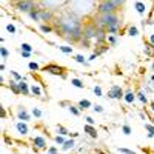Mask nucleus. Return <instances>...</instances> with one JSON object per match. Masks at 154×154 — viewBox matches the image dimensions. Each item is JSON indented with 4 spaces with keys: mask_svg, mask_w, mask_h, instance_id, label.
I'll return each instance as SVG.
<instances>
[{
    "mask_svg": "<svg viewBox=\"0 0 154 154\" xmlns=\"http://www.w3.org/2000/svg\"><path fill=\"white\" fill-rule=\"evenodd\" d=\"M122 2H102V3H99V13H102L103 14H112V11H114L116 8H119L122 6Z\"/></svg>",
    "mask_w": 154,
    "mask_h": 154,
    "instance_id": "obj_1",
    "label": "nucleus"
},
{
    "mask_svg": "<svg viewBox=\"0 0 154 154\" xmlns=\"http://www.w3.org/2000/svg\"><path fill=\"white\" fill-rule=\"evenodd\" d=\"M43 71H46V73H49V74H54V76H60L62 79H66V74H65V68L60 66V65L49 63V65H46V66L43 68Z\"/></svg>",
    "mask_w": 154,
    "mask_h": 154,
    "instance_id": "obj_2",
    "label": "nucleus"
},
{
    "mask_svg": "<svg viewBox=\"0 0 154 154\" xmlns=\"http://www.w3.org/2000/svg\"><path fill=\"white\" fill-rule=\"evenodd\" d=\"M123 96H125V93H123V90H122L119 85H112L109 88V91H108V99H117V100H120V99H123Z\"/></svg>",
    "mask_w": 154,
    "mask_h": 154,
    "instance_id": "obj_3",
    "label": "nucleus"
},
{
    "mask_svg": "<svg viewBox=\"0 0 154 154\" xmlns=\"http://www.w3.org/2000/svg\"><path fill=\"white\" fill-rule=\"evenodd\" d=\"M96 32H97V29L96 26H93V25H86L83 28V31H82V37H83L85 42H88L91 37H96Z\"/></svg>",
    "mask_w": 154,
    "mask_h": 154,
    "instance_id": "obj_4",
    "label": "nucleus"
},
{
    "mask_svg": "<svg viewBox=\"0 0 154 154\" xmlns=\"http://www.w3.org/2000/svg\"><path fill=\"white\" fill-rule=\"evenodd\" d=\"M16 6H17L19 11H22V13H28L29 14L35 8V3H32V2H17Z\"/></svg>",
    "mask_w": 154,
    "mask_h": 154,
    "instance_id": "obj_5",
    "label": "nucleus"
},
{
    "mask_svg": "<svg viewBox=\"0 0 154 154\" xmlns=\"http://www.w3.org/2000/svg\"><path fill=\"white\" fill-rule=\"evenodd\" d=\"M17 117H19V120H22V122H28L31 119V114L26 111L25 106H20V108L17 109Z\"/></svg>",
    "mask_w": 154,
    "mask_h": 154,
    "instance_id": "obj_6",
    "label": "nucleus"
},
{
    "mask_svg": "<svg viewBox=\"0 0 154 154\" xmlns=\"http://www.w3.org/2000/svg\"><path fill=\"white\" fill-rule=\"evenodd\" d=\"M32 143H34V146L37 148V150H45V148H46V140L42 137V136H37V137H34V139H32Z\"/></svg>",
    "mask_w": 154,
    "mask_h": 154,
    "instance_id": "obj_7",
    "label": "nucleus"
},
{
    "mask_svg": "<svg viewBox=\"0 0 154 154\" xmlns=\"http://www.w3.org/2000/svg\"><path fill=\"white\" fill-rule=\"evenodd\" d=\"M19 88H20V94H22V96H29V94H31V86L26 83V80L19 82Z\"/></svg>",
    "mask_w": 154,
    "mask_h": 154,
    "instance_id": "obj_8",
    "label": "nucleus"
},
{
    "mask_svg": "<svg viewBox=\"0 0 154 154\" xmlns=\"http://www.w3.org/2000/svg\"><path fill=\"white\" fill-rule=\"evenodd\" d=\"M39 13H40V20H42V22H49V20L52 19V14H51V11H49V9L40 8V9H39Z\"/></svg>",
    "mask_w": 154,
    "mask_h": 154,
    "instance_id": "obj_9",
    "label": "nucleus"
},
{
    "mask_svg": "<svg viewBox=\"0 0 154 154\" xmlns=\"http://www.w3.org/2000/svg\"><path fill=\"white\" fill-rule=\"evenodd\" d=\"M16 129L19 131L22 136H26L28 133H29V128H28V125H26V122H17L16 123Z\"/></svg>",
    "mask_w": 154,
    "mask_h": 154,
    "instance_id": "obj_10",
    "label": "nucleus"
},
{
    "mask_svg": "<svg viewBox=\"0 0 154 154\" xmlns=\"http://www.w3.org/2000/svg\"><path fill=\"white\" fill-rule=\"evenodd\" d=\"M85 133H88V136H91L93 139H97V129H96V126H91V125H85Z\"/></svg>",
    "mask_w": 154,
    "mask_h": 154,
    "instance_id": "obj_11",
    "label": "nucleus"
},
{
    "mask_svg": "<svg viewBox=\"0 0 154 154\" xmlns=\"http://www.w3.org/2000/svg\"><path fill=\"white\" fill-rule=\"evenodd\" d=\"M134 8H136V11H137L140 16H145V13H146V6H145L143 2H136V3H134Z\"/></svg>",
    "mask_w": 154,
    "mask_h": 154,
    "instance_id": "obj_12",
    "label": "nucleus"
},
{
    "mask_svg": "<svg viewBox=\"0 0 154 154\" xmlns=\"http://www.w3.org/2000/svg\"><path fill=\"white\" fill-rule=\"evenodd\" d=\"M9 90L13 91L14 94H20V88H19V82L14 80V79H11L9 80Z\"/></svg>",
    "mask_w": 154,
    "mask_h": 154,
    "instance_id": "obj_13",
    "label": "nucleus"
},
{
    "mask_svg": "<svg viewBox=\"0 0 154 154\" xmlns=\"http://www.w3.org/2000/svg\"><path fill=\"white\" fill-rule=\"evenodd\" d=\"M123 100H125L126 103H133L134 100H136V94H134L131 90H128V91L125 93V96H123Z\"/></svg>",
    "mask_w": 154,
    "mask_h": 154,
    "instance_id": "obj_14",
    "label": "nucleus"
},
{
    "mask_svg": "<svg viewBox=\"0 0 154 154\" xmlns=\"http://www.w3.org/2000/svg\"><path fill=\"white\" fill-rule=\"evenodd\" d=\"M74 60H76L77 63H80V65H85V66H88V65H90V62L86 60V57H85L83 54H76V56H74Z\"/></svg>",
    "mask_w": 154,
    "mask_h": 154,
    "instance_id": "obj_15",
    "label": "nucleus"
},
{
    "mask_svg": "<svg viewBox=\"0 0 154 154\" xmlns=\"http://www.w3.org/2000/svg\"><path fill=\"white\" fill-rule=\"evenodd\" d=\"M91 106H93V103L90 102V100H86V99H83V100H80L79 102V109L80 111H85L88 108H91Z\"/></svg>",
    "mask_w": 154,
    "mask_h": 154,
    "instance_id": "obj_16",
    "label": "nucleus"
},
{
    "mask_svg": "<svg viewBox=\"0 0 154 154\" xmlns=\"http://www.w3.org/2000/svg\"><path fill=\"white\" fill-rule=\"evenodd\" d=\"M74 145H76V142H74V139H69V140H66L65 143L62 145V150L63 151H68V150H73L74 148Z\"/></svg>",
    "mask_w": 154,
    "mask_h": 154,
    "instance_id": "obj_17",
    "label": "nucleus"
},
{
    "mask_svg": "<svg viewBox=\"0 0 154 154\" xmlns=\"http://www.w3.org/2000/svg\"><path fill=\"white\" fill-rule=\"evenodd\" d=\"M29 17L34 20V22H42L40 20V13H39V8H34L31 13H29Z\"/></svg>",
    "mask_w": 154,
    "mask_h": 154,
    "instance_id": "obj_18",
    "label": "nucleus"
},
{
    "mask_svg": "<svg viewBox=\"0 0 154 154\" xmlns=\"http://www.w3.org/2000/svg\"><path fill=\"white\" fill-rule=\"evenodd\" d=\"M71 85L76 86V88H79V90H83V88H85L83 80H80V79H71Z\"/></svg>",
    "mask_w": 154,
    "mask_h": 154,
    "instance_id": "obj_19",
    "label": "nucleus"
},
{
    "mask_svg": "<svg viewBox=\"0 0 154 154\" xmlns=\"http://www.w3.org/2000/svg\"><path fill=\"white\" fill-rule=\"evenodd\" d=\"M0 57H2V60H3V62L9 57V51H8L6 46H0Z\"/></svg>",
    "mask_w": 154,
    "mask_h": 154,
    "instance_id": "obj_20",
    "label": "nucleus"
},
{
    "mask_svg": "<svg viewBox=\"0 0 154 154\" xmlns=\"http://www.w3.org/2000/svg\"><path fill=\"white\" fill-rule=\"evenodd\" d=\"M128 35H131V37L139 35V28L134 26V25H129V26H128Z\"/></svg>",
    "mask_w": 154,
    "mask_h": 154,
    "instance_id": "obj_21",
    "label": "nucleus"
},
{
    "mask_svg": "<svg viewBox=\"0 0 154 154\" xmlns=\"http://www.w3.org/2000/svg\"><path fill=\"white\" fill-rule=\"evenodd\" d=\"M145 54H146V56H150V57L154 56V46H153L150 42H146V43H145Z\"/></svg>",
    "mask_w": 154,
    "mask_h": 154,
    "instance_id": "obj_22",
    "label": "nucleus"
},
{
    "mask_svg": "<svg viewBox=\"0 0 154 154\" xmlns=\"http://www.w3.org/2000/svg\"><path fill=\"white\" fill-rule=\"evenodd\" d=\"M9 74L13 76V79H14V80H17V82L25 80V77H22V74H19V73H17V71H14V69H9Z\"/></svg>",
    "mask_w": 154,
    "mask_h": 154,
    "instance_id": "obj_23",
    "label": "nucleus"
},
{
    "mask_svg": "<svg viewBox=\"0 0 154 154\" xmlns=\"http://www.w3.org/2000/svg\"><path fill=\"white\" fill-rule=\"evenodd\" d=\"M31 94H34V96H42V88H40L39 85H31Z\"/></svg>",
    "mask_w": 154,
    "mask_h": 154,
    "instance_id": "obj_24",
    "label": "nucleus"
},
{
    "mask_svg": "<svg viewBox=\"0 0 154 154\" xmlns=\"http://www.w3.org/2000/svg\"><path fill=\"white\" fill-rule=\"evenodd\" d=\"M106 42H108V45H117V35L116 34H108V37H106Z\"/></svg>",
    "mask_w": 154,
    "mask_h": 154,
    "instance_id": "obj_25",
    "label": "nucleus"
},
{
    "mask_svg": "<svg viewBox=\"0 0 154 154\" xmlns=\"http://www.w3.org/2000/svg\"><path fill=\"white\" fill-rule=\"evenodd\" d=\"M59 49H60L63 54H73V46H68V45H62L59 46Z\"/></svg>",
    "mask_w": 154,
    "mask_h": 154,
    "instance_id": "obj_26",
    "label": "nucleus"
},
{
    "mask_svg": "<svg viewBox=\"0 0 154 154\" xmlns=\"http://www.w3.org/2000/svg\"><path fill=\"white\" fill-rule=\"evenodd\" d=\"M31 116H34V117H37V119H40V117H43V111L40 109V108H32V109H31Z\"/></svg>",
    "mask_w": 154,
    "mask_h": 154,
    "instance_id": "obj_27",
    "label": "nucleus"
},
{
    "mask_svg": "<svg viewBox=\"0 0 154 154\" xmlns=\"http://www.w3.org/2000/svg\"><path fill=\"white\" fill-rule=\"evenodd\" d=\"M19 49H20V51H25V52H31V54H32V46L29 45V43H26V42L22 43Z\"/></svg>",
    "mask_w": 154,
    "mask_h": 154,
    "instance_id": "obj_28",
    "label": "nucleus"
},
{
    "mask_svg": "<svg viewBox=\"0 0 154 154\" xmlns=\"http://www.w3.org/2000/svg\"><path fill=\"white\" fill-rule=\"evenodd\" d=\"M68 109L71 111V114H73V116H80V109H79V106L69 105V106H68Z\"/></svg>",
    "mask_w": 154,
    "mask_h": 154,
    "instance_id": "obj_29",
    "label": "nucleus"
},
{
    "mask_svg": "<svg viewBox=\"0 0 154 154\" xmlns=\"http://www.w3.org/2000/svg\"><path fill=\"white\" fill-rule=\"evenodd\" d=\"M93 93L96 94V97H103V91H102V88H100L99 85H96L93 88Z\"/></svg>",
    "mask_w": 154,
    "mask_h": 154,
    "instance_id": "obj_30",
    "label": "nucleus"
},
{
    "mask_svg": "<svg viewBox=\"0 0 154 154\" xmlns=\"http://www.w3.org/2000/svg\"><path fill=\"white\" fill-rule=\"evenodd\" d=\"M145 129L150 131L148 137H154V125H153V123H145Z\"/></svg>",
    "mask_w": 154,
    "mask_h": 154,
    "instance_id": "obj_31",
    "label": "nucleus"
},
{
    "mask_svg": "<svg viewBox=\"0 0 154 154\" xmlns=\"http://www.w3.org/2000/svg\"><path fill=\"white\" fill-rule=\"evenodd\" d=\"M57 131H59V136H66V134H69V131L65 126H62V125H57Z\"/></svg>",
    "mask_w": 154,
    "mask_h": 154,
    "instance_id": "obj_32",
    "label": "nucleus"
},
{
    "mask_svg": "<svg viewBox=\"0 0 154 154\" xmlns=\"http://www.w3.org/2000/svg\"><path fill=\"white\" fill-rule=\"evenodd\" d=\"M28 68L31 69V71H39V69H40V66H39L37 62H29V63H28Z\"/></svg>",
    "mask_w": 154,
    "mask_h": 154,
    "instance_id": "obj_33",
    "label": "nucleus"
},
{
    "mask_svg": "<svg viewBox=\"0 0 154 154\" xmlns=\"http://www.w3.org/2000/svg\"><path fill=\"white\" fill-rule=\"evenodd\" d=\"M137 99L140 100V102H142V103H148V99H146V94H145V93H142V91H140V93H137Z\"/></svg>",
    "mask_w": 154,
    "mask_h": 154,
    "instance_id": "obj_34",
    "label": "nucleus"
},
{
    "mask_svg": "<svg viewBox=\"0 0 154 154\" xmlns=\"http://www.w3.org/2000/svg\"><path fill=\"white\" fill-rule=\"evenodd\" d=\"M54 142H56L57 145H63L65 142H66V139H65L63 136H56V137H54Z\"/></svg>",
    "mask_w": 154,
    "mask_h": 154,
    "instance_id": "obj_35",
    "label": "nucleus"
},
{
    "mask_svg": "<svg viewBox=\"0 0 154 154\" xmlns=\"http://www.w3.org/2000/svg\"><path fill=\"white\" fill-rule=\"evenodd\" d=\"M40 31L43 34H48V32H52V28L48 26V25H40Z\"/></svg>",
    "mask_w": 154,
    "mask_h": 154,
    "instance_id": "obj_36",
    "label": "nucleus"
},
{
    "mask_svg": "<svg viewBox=\"0 0 154 154\" xmlns=\"http://www.w3.org/2000/svg\"><path fill=\"white\" fill-rule=\"evenodd\" d=\"M122 131H123V134H126V136H129V134H131V133H133V129H131V126H129V125H126V123H125V125H123V126H122Z\"/></svg>",
    "mask_w": 154,
    "mask_h": 154,
    "instance_id": "obj_37",
    "label": "nucleus"
},
{
    "mask_svg": "<svg viewBox=\"0 0 154 154\" xmlns=\"http://www.w3.org/2000/svg\"><path fill=\"white\" fill-rule=\"evenodd\" d=\"M6 31H8L9 34H16L17 29H16V26L13 25V23H8V25H6Z\"/></svg>",
    "mask_w": 154,
    "mask_h": 154,
    "instance_id": "obj_38",
    "label": "nucleus"
},
{
    "mask_svg": "<svg viewBox=\"0 0 154 154\" xmlns=\"http://www.w3.org/2000/svg\"><path fill=\"white\" fill-rule=\"evenodd\" d=\"M85 120H86V125H91V126L96 125V120H94L93 117H90V116H86V117H85Z\"/></svg>",
    "mask_w": 154,
    "mask_h": 154,
    "instance_id": "obj_39",
    "label": "nucleus"
},
{
    "mask_svg": "<svg viewBox=\"0 0 154 154\" xmlns=\"http://www.w3.org/2000/svg\"><path fill=\"white\" fill-rule=\"evenodd\" d=\"M119 153H122V154H136L134 151H131V150H126V148H119Z\"/></svg>",
    "mask_w": 154,
    "mask_h": 154,
    "instance_id": "obj_40",
    "label": "nucleus"
},
{
    "mask_svg": "<svg viewBox=\"0 0 154 154\" xmlns=\"http://www.w3.org/2000/svg\"><path fill=\"white\" fill-rule=\"evenodd\" d=\"M48 154H59V150L56 146H49L48 148Z\"/></svg>",
    "mask_w": 154,
    "mask_h": 154,
    "instance_id": "obj_41",
    "label": "nucleus"
},
{
    "mask_svg": "<svg viewBox=\"0 0 154 154\" xmlns=\"http://www.w3.org/2000/svg\"><path fill=\"white\" fill-rule=\"evenodd\" d=\"M93 109L96 111V112H103V106H100V105H94V106H93Z\"/></svg>",
    "mask_w": 154,
    "mask_h": 154,
    "instance_id": "obj_42",
    "label": "nucleus"
},
{
    "mask_svg": "<svg viewBox=\"0 0 154 154\" xmlns=\"http://www.w3.org/2000/svg\"><path fill=\"white\" fill-rule=\"evenodd\" d=\"M19 52L22 54L23 59H29V57H31V52H25V51H20V49H19Z\"/></svg>",
    "mask_w": 154,
    "mask_h": 154,
    "instance_id": "obj_43",
    "label": "nucleus"
},
{
    "mask_svg": "<svg viewBox=\"0 0 154 154\" xmlns=\"http://www.w3.org/2000/svg\"><path fill=\"white\" fill-rule=\"evenodd\" d=\"M99 56L97 54H91L90 57H88V62H94V60H96V59H97Z\"/></svg>",
    "mask_w": 154,
    "mask_h": 154,
    "instance_id": "obj_44",
    "label": "nucleus"
},
{
    "mask_svg": "<svg viewBox=\"0 0 154 154\" xmlns=\"http://www.w3.org/2000/svg\"><path fill=\"white\" fill-rule=\"evenodd\" d=\"M0 116H2V119L6 117V111H5V108H0Z\"/></svg>",
    "mask_w": 154,
    "mask_h": 154,
    "instance_id": "obj_45",
    "label": "nucleus"
},
{
    "mask_svg": "<svg viewBox=\"0 0 154 154\" xmlns=\"http://www.w3.org/2000/svg\"><path fill=\"white\" fill-rule=\"evenodd\" d=\"M150 43L154 46V34H151V35H150Z\"/></svg>",
    "mask_w": 154,
    "mask_h": 154,
    "instance_id": "obj_46",
    "label": "nucleus"
},
{
    "mask_svg": "<svg viewBox=\"0 0 154 154\" xmlns=\"http://www.w3.org/2000/svg\"><path fill=\"white\" fill-rule=\"evenodd\" d=\"M151 109L154 111V102H151Z\"/></svg>",
    "mask_w": 154,
    "mask_h": 154,
    "instance_id": "obj_47",
    "label": "nucleus"
},
{
    "mask_svg": "<svg viewBox=\"0 0 154 154\" xmlns=\"http://www.w3.org/2000/svg\"><path fill=\"white\" fill-rule=\"evenodd\" d=\"M151 82H153V83H154V74L151 76Z\"/></svg>",
    "mask_w": 154,
    "mask_h": 154,
    "instance_id": "obj_48",
    "label": "nucleus"
},
{
    "mask_svg": "<svg viewBox=\"0 0 154 154\" xmlns=\"http://www.w3.org/2000/svg\"><path fill=\"white\" fill-rule=\"evenodd\" d=\"M151 122H153V125H154V117H153V119H151Z\"/></svg>",
    "mask_w": 154,
    "mask_h": 154,
    "instance_id": "obj_49",
    "label": "nucleus"
},
{
    "mask_svg": "<svg viewBox=\"0 0 154 154\" xmlns=\"http://www.w3.org/2000/svg\"><path fill=\"white\" fill-rule=\"evenodd\" d=\"M153 71H154V62H153Z\"/></svg>",
    "mask_w": 154,
    "mask_h": 154,
    "instance_id": "obj_50",
    "label": "nucleus"
}]
</instances>
